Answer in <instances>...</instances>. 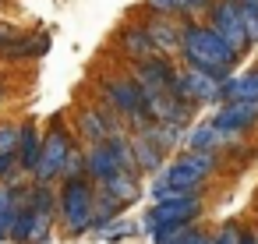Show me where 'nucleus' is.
Returning <instances> with one entry per match:
<instances>
[{
    "instance_id": "f257e3e1",
    "label": "nucleus",
    "mask_w": 258,
    "mask_h": 244,
    "mask_svg": "<svg viewBox=\"0 0 258 244\" xmlns=\"http://www.w3.org/2000/svg\"><path fill=\"white\" fill-rule=\"evenodd\" d=\"M184 22V46H180V64L184 68H198L219 82H226L233 75V68L240 64V53L205 22L195 18H180Z\"/></svg>"
},
{
    "instance_id": "f03ea898",
    "label": "nucleus",
    "mask_w": 258,
    "mask_h": 244,
    "mask_svg": "<svg viewBox=\"0 0 258 244\" xmlns=\"http://www.w3.org/2000/svg\"><path fill=\"white\" fill-rule=\"evenodd\" d=\"M96 99L106 103L117 117H124V124H127L131 131H145V128L152 124L149 96H145V89L135 82L131 71H124V75H106V78L99 82V96H96Z\"/></svg>"
},
{
    "instance_id": "7ed1b4c3",
    "label": "nucleus",
    "mask_w": 258,
    "mask_h": 244,
    "mask_svg": "<svg viewBox=\"0 0 258 244\" xmlns=\"http://www.w3.org/2000/svg\"><path fill=\"white\" fill-rule=\"evenodd\" d=\"M96 195H99V188H96L92 177L60 180V209H57L60 237H85V233H92Z\"/></svg>"
},
{
    "instance_id": "20e7f679",
    "label": "nucleus",
    "mask_w": 258,
    "mask_h": 244,
    "mask_svg": "<svg viewBox=\"0 0 258 244\" xmlns=\"http://www.w3.org/2000/svg\"><path fill=\"white\" fill-rule=\"evenodd\" d=\"M75 145H78L75 128L68 124L64 113H53L50 128L43 131V156H39V166H36L32 180L36 184H57V180H64V166H68V156H71Z\"/></svg>"
},
{
    "instance_id": "39448f33",
    "label": "nucleus",
    "mask_w": 258,
    "mask_h": 244,
    "mask_svg": "<svg viewBox=\"0 0 258 244\" xmlns=\"http://www.w3.org/2000/svg\"><path fill=\"white\" fill-rule=\"evenodd\" d=\"M75 135H78V142H85V145H103V142H110L113 135H124L127 131V124H124V117H117L106 103H82L78 110H75Z\"/></svg>"
},
{
    "instance_id": "423d86ee",
    "label": "nucleus",
    "mask_w": 258,
    "mask_h": 244,
    "mask_svg": "<svg viewBox=\"0 0 258 244\" xmlns=\"http://www.w3.org/2000/svg\"><path fill=\"white\" fill-rule=\"evenodd\" d=\"M202 212H205L202 195H184V198H173V202H156L152 209L142 212V233H145V237H156L163 226H187V223H198Z\"/></svg>"
},
{
    "instance_id": "0eeeda50",
    "label": "nucleus",
    "mask_w": 258,
    "mask_h": 244,
    "mask_svg": "<svg viewBox=\"0 0 258 244\" xmlns=\"http://www.w3.org/2000/svg\"><path fill=\"white\" fill-rule=\"evenodd\" d=\"M170 96H177L180 103H191V106H209V103H223V82L198 71V68H184L180 64V75L170 82Z\"/></svg>"
},
{
    "instance_id": "6e6552de",
    "label": "nucleus",
    "mask_w": 258,
    "mask_h": 244,
    "mask_svg": "<svg viewBox=\"0 0 258 244\" xmlns=\"http://www.w3.org/2000/svg\"><path fill=\"white\" fill-rule=\"evenodd\" d=\"M209 18H205V25L209 29H216L240 57H244V50L251 46V39H247V32H244V22H240V8L237 4H230V0H216V4L205 11Z\"/></svg>"
},
{
    "instance_id": "1a4fd4ad",
    "label": "nucleus",
    "mask_w": 258,
    "mask_h": 244,
    "mask_svg": "<svg viewBox=\"0 0 258 244\" xmlns=\"http://www.w3.org/2000/svg\"><path fill=\"white\" fill-rule=\"evenodd\" d=\"M131 75H135V82H138L145 92H170V82L180 75V68H177L173 57L152 53V57L131 64Z\"/></svg>"
},
{
    "instance_id": "9d476101",
    "label": "nucleus",
    "mask_w": 258,
    "mask_h": 244,
    "mask_svg": "<svg viewBox=\"0 0 258 244\" xmlns=\"http://www.w3.org/2000/svg\"><path fill=\"white\" fill-rule=\"evenodd\" d=\"M212 124L226 135H244L258 124V99H237V103H219L212 113Z\"/></svg>"
},
{
    "instance_id": "9b49d317",
    "label": "nucleus",
    "mask_w": 258,
    "mask_h": 244,
    "mask_svg": "<svg viewBox=\"0 0 258 244\" xmlns=\"http://www.w3.org/2000/svg\"><path fill=\"white\" fill-rule=\"evenodd\" d=\"M50 46H53V36L50 32H18V29H11V36L4 39V50H0V57L4 60H39V57H46L50 53Z\"/></svg>"
},
{
    "instance_id": "f8f14e48",
    "label": "nucleus",
    "mask_w": 258,
    "mask_h": 244,
    "mask_svg": "<svg viewBox=\"0 0 258 244\" xmlns=\"http://www.w3.org/2000/svg\"><path fill=\"white\" fill-rule=\"evenodd\" d=\"M145 32L163 57H180L184 46V22L180 18H163V15H145Z\"/></svg>"
},
{
    "instance_id": "ddd939ff",
    "label": "nucleus",
    "mask_w": 258,
    "mask_h": 244,
    "mask_svg": "<svg viewBox=\"0 0 258 244\" xmlns=\"http://www.w3.org/2000/svg\"><path fill=\"white\" fill-rule=\"evenodd\" d=\"M230 145H240V138L219 131L212 120H195L184 131V152H223Z\"/></svg>"
},
{
    "instance_id": "4468645a",
    "label": "nucleus",
    "mask_w": 258,
    "mask_h": 244,
    "mask_svg": "<svg viewBox=\"0 0 258 244\" xmlns=\"http://www.w3.org/2000/svg\"><path fill=\"white\" fill-rule=\"evenodd\" d=\"M113 46H117V53L124 57V60H131V64H138V60H145V57H152L156 53V46H152V39H149V32H145V22H124L117 32H113Z\"/></svg>"
},
{
    "instance_id": "2eb2a0df",
    "label": "nucleus",
    "mask_w": 258,
    "mask_h": 244,
    "mask_svg": "<svg viewBox=\"0 0 258 244\" xmlns=\"http://www.w3.org/2000/svg\"><path fill=\"white\" fill-rule=\"evenodd\" d=\"M124 166H120V156H117V149L110 145V142H103V145H85V173L96 180V184H103V180H110L113 173H120Z\"/></svg>"
},
{
    "instance_id": "dca6fc26",
    "label": "nucleus",
    "mask_w": 258,
    "mask_h": 244,
    "mask_svg": "<svg viewBox=\"0 0 258 244\" xmlns=\"http://www.w3.org/2000/svg\"><path fill=\"white\" fill-rule=\"evenodd\" d=\"M99 191H106L110 198H117V202L127 209V205H135V202L142 198V173H135V170H120V173H113L110 180H103Z\"/></svg>"
},
{
    "instance_id": "f3484780",
    "label": "nucleus",
    "mask_w": 258,
    "mask_h": 244,
    "mask_svg": "<svg viewBox=\"0 0 258 244\" xmlns=\"http://www.w3.org/2000/svg\"><path fill=\"white\" fill-rule=\"evenodd\" d=\"M39 156H43V131H39V124H32V120H25L22 124V142H18V166H22V173H36V166H39Z\"/></svg>"
},
{
    "instance_id": "a211bd4d",
    "label": "nucleus",
    "mask_w": 258,
    "mask_h": 244,
    "mask_svg": "<svg viewBox=\"0 0 258 244\" xmlns=\"http://www.w3.org/2000/svg\"><path fill=\"white\" fill-rule=\"evenodd\" d=\"M131 145H135V166H138V173L145 177V173H163V166H166V152H159L145 135H135L131 131Z\"/></svg>"
},
{
    "instance_id": "6ab92c4d",
    "label": "nucleus",
    "mask_w": 258,
    "mask_h": 244,
    "mask_svg": "<svg viewBox=\"0 0 258 244\" xmlns=\"http://www.w3.org/2000/svg\"><path fill=\"white\" fill-rule=\"evenodd\" d=\"M159 180H166L177 195H202V188H205V180H202L198 173H191L187 166H180L177 159H170V163L163 166Z\"/></svg>"
},
{
    "instance_id": "aec40b11",
    "label": "nucleus",
    "mask_w": 258,
    "mask_h": 244,
    "mask_svg": "<svg viewBox=\"0 0 258 244\" xmlns=\"http://www.w3.org/2000/svg\"><path fill=\"white\" fill-rule=\"evenodd\" d=\"M237 99H258V68L244 75H230L223 82V103H237Z\"/></svg>"
},
{
    "instance_id": "412c9836",
    "label": "nucleus",
    "mask_w": 258,
    "mask_h": 244,
    "mask_svg": "<svg viewBox=\"0 0 258 244\" xmlns=\"http://www.w3.org/2000/svg\"><path fill=\"white\" fill-rule=\"evenodd\" d=\"M135 135H145L159 152H177L184 145V128H173V124H149L145 131H135Z\"/></svg>"
},
{
    "instance_id": "4be33fe9",
    "label": "nucleus",
    "mask_w": 258,
    "mask_h": 244,
    "mask_svg": "<svg viewBox=\"0 0 258 244\" xmlns=\"http://www.w3.org/2000/svg\"><path fill=\"white\" fill-rule=\"evenodd\" d=\"M29 209H36V212H43V216H57V209H60V191H57L53 184H36V180H32V188H29Z\"/></svg>"
},
{
    "instance_id": "5701e85b",
    "label": "nucleus",
    "mask_w": 258,
    "mask_h": 244,
    "mask_svg": "<svg viewBox=\"0 0 258 244\" xmlns=\"http://www.w3.org/2000/svg\"><path fill=\"white\" fill-rule=\"evenodd\" d=\"M177 163L187 166L191 173H198L202 180H209V177L219 170V152H180Z\"/></svg>"
},
{
    "instance_id": "b1692460",
    "label": "nucleus",
    "mask_w": 258,
    "mask_h": 244,
    "mask_svg": "<svg viewBox=\"0 0 258 244\" xmlns=\"http://www.w3.org/2000/svg\"><path fill=\"white\" fill-rule=\"evenodd\" d=\"M142 233V223H131V219H113V223H106L103 230H96V240H106V244H124L127 237H138Z\"/></svg>"
},
{
    "instance_id": "393cba45",
    "label": "nucleus",
    "mask_w": 258,
    "mask_h": 244,
    "mask_svg": "<svg viewBox=\"0 0 258 244\" xmlns=\"http://www.w3.org/2000/svg\"><path fill=\"white\" fill-rule=\"evenodd\" d=\"M96 188H99V184H96ZM120 216H124V205H120L117 198H110L106 191H99V195H96V219H92V233H96V230H103L106 223L120 219Z\"/></svg>"
},
{
    "instance_id": "a878e982",
    "label": "nucleus",
    "mask_w": 258,
    "mask_h": 244,
    "mask_svg": "<svg viewBox=\"0 0 258 244\" xmlns=\"http://www.w3.org/2000/svg\"><path fill=\"white\" fill-rule=\"evenodd\" d=\"M32 219H36V209L22 205V209H18V216H15V223H11V240H15V244H29Z\"/></svg>"
},
{
    "instance_id": "bb28decb",
    "label": "nucleus",
    "mask_w": 258,
    "mask_h": 244,
    "mask_svg": "<svg viewBox=\"0 0 258 244\" xmlns=\"http://www.w3.org/2000/svg\"><path fill=\"white\" fill-rule=\"evenodd\" d=\"M145 15H163V18H184V0H142Z\"/></svg>"
},
{
    "instance_id": "cd10ccee",
    "label": "nucleus",
    "mask_w": 258,
    "mask_h": 244,
    "mask_svg": "<svg viewBox=\"0 0 258 244\" xmlns=\"http://www.w3.org/2000/svg\"><path fill=\"white\" fill-rule=\"evenodd\" d=\"M18 142H22V124L0 120V152H18Z\"/></svg>"
},
{
    "instance_id": "c85d7f7f",
    "label": "nucleus",
    "mask_w": 258,
    "mask_h": 244,
    "mask_svg": "<svg viewBox=\"0 0 258 244\" xmlns=\"http://www.w3.org/2000/svg\"><path fill=\"white\" fill-rule=\"evenodd\" d=\"M75 177H89V173H85V149H82V145L71 149L68 166H64V180H75Z\"/></svg>"
},
{
    "instance_id": "c756f323",
    "label": "nucleus",
    "mask_w": 258,
    "mask_h": 244,
    "mask_svg": "<svg viewBox=\"0 0 258 244\" xmlns=\"http://www.w3.org/2000/svg\"><path fill=\"white\" fill-rule=\"evenodd\" d=\"M240 240H244V226H240L237 219L219 223V230H216V244H240Z\"/></svg>"
},
{
    "instance_id": "7c9ffc66",
    "label": "nucleus",
    "mask_w": 258,
    "mask_h": 244,
    "mask_svg": "<svg viewBox=\"0 0 258 244\" xmlns=\"http://www.w3.org/2000/svg\"><path fill=\"white\" fill-rule=\"evenodd\" d=\"M240 22L251 43H258V8H240Z\"/></svg>"
},
{
    "instance_id": "2f4dec72",
    "label": "nucleus",
    "mask_w": 258,
    "mask_h": 244,
    "mask_svg": "<svg viewBox=\"0 0 258 244\" xmlns=\"http://www.w3.org/2000/svg\"><path fill=\"white\" fill-rule=\"evenodd\" d=\"M180 244H216V233H209V230H202V226L195 223V226L184 233V240H180Z\"/></svg>"
},
{
    "instance_id": "473e14b6",
    "label": "nucleus",
    "mask_w": 258,
    "mask_h": 244,
    "mask_svg": "<svg viewBox=\"0 0 258 244\" xmlns=\"http://www.w3.org/2000/svg\"><path fill=\"white\" fill-rule=\"evenodd\" d=\"M216 0H184V18H195L198 11H209Z\"/></svg>"
},
{
    "instance_id": "72a5a7b5",
    "label": "nucleus",
    "mask_w": 258,
    "mask_h": 244,
    "mask_svg": "<svg viewBox=\"0 0 258 244\" xmlns=\"http://www.w3.org/2000/svg\"><path fill=\"white\" fill-rule=\"evenodd\" d=\"M15 216H18V209H15V212H8V216H0V244L11 240V223H15Z\"/></svg>"
},
{
    "instance_id": "f704fd0d",
    "label": "nucleus",
    "mask_w": 258,
    "mask_h": 244,
    "mask_svg": "<svg viewBox=\"0 0 258 244\" xmlns=\"http://www.w3.org/2000/svg\"><path fill=\"white\" fill-rule=\"evenodd\" d=\"M240 244H258V230H244V240Z\"/></svg>"
},
{
    "instance_id": "c9c22d12",
    "label": "nucleus",
    "mask_w": 258,
    "mask_h": 244,
    "mask_svg": "<svg viewBox=\"0 0 258 244\" xmlns=\"http://www.w3.org/2000/svg\"><path fill=\"white\" fill-rule=\"evenodd\" d=\"M230 4H237V8H258V0H230Z\"/></svg>"
},
{
    "instance_id": "e433bc0d",
    "label": "nucleus",
    "mask_w": 258,
    "mask_h": 244,
    "mask_svg": "<svg viewBox=\"0 0 258 244\" xmlns=\"http://www.w3.org/2000/svg\"><path fill=\"white\" fill-rule=\"evenodd\" d=\"M8 36H11V29H8V25H0V50H4V39H8Z\"/></svg>"
},
{
    "instance_id": "4c0bfd02",
    "label": "nucleus",
    "mask_w": 258,
    "mask_h": 244,
    "mask_svg": "<svg viewBox=\"0 0 258 244\" xmlns=\"http://www.w3.org/2000/svg\"><path fill=\"white\" fill-rule=\"evenodd\" d=\"M8 99V85H4V78H0V103Z\"/></svg>"
}]
</instances>
